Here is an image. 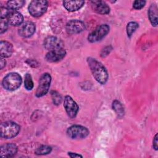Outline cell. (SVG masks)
<instances>
[{
  "label": "cell",
  "mask_w": 158,
  "mask_h": 158,
  "mask_svg": "<svg viewBox=\"0 0 158 158\" xmlns=\"http://www.w3.org/2000/svg\"><path fill=\"white\" fill-rule=\"evenodd\" d=\"M9 24L12 26L21 25L23 21V17L20 12L12 10L7 17Z\"/></svg>",
  "instance_id": "cell-15"
},
{
  "label": "cell",
  "mask_w": 158,
  "mask_h": 158,
  "mask_svg": "<svg viewBox=\"0 0 158 158\" xmlns=\"http://www.w3.org/2000/svg\"><path fill=\"white\" fill-rule=\"evenodd\" d=\"M94 11L100 14H107L110 12L109 6L102 1H92L90 2Z\"/></svg>",
  "instance_id": "cell-14"
},
{
  "label": "cell",
  "mask_w": 158,
  "mask_h": 158,
  "mask_svg": "<svg viewBox=\"0 0 158 158\" xmlns=\"http://www.w3.org/2000/svg\"><path fill=\"white\" fill-rule=\"evenodd\" d=\"M24 86L27 90H31L33 88V82L32 80L31 76L30 73H26L25 75Z\"/></svg>",
  "instance_id": "cell-23"
},
{
  "label": "cell",
  "mask_w": 158,
  "mask_h": 158,
  "mask_svg": "<svg viewBox=\"0 0 158 158\" xmlns=\"http://www.w3.org/2000/svg\"><path fill=\"white\" fill-rule=\"evenodd\" d=\"M139 25L137 22H130L127 25V33L128 37H131L133 33L136 31V30L138 28Z\"/></svg>",
  "instance_id": "cell-21"
},
{
  "label": "cell",
  "mask_w": 158,
  "mask_h": 158,
  "mask_svg": "<svg viewBox=\"0 0 158 158\" xmlns=\"http://www.w3.org/2000/svg\"><path fill=\"white\" fill-rule=\"evenodd\" d=\"M22 81V77L18 73L11 72L4 78L2 85L6 90L14 91L20 86Z\"/></svg>",
  "instance_id": "cell-2"
},
{
  "label": "cell",
  "mask_w": 158,
  "mask_h": 158,
  "mask_svg": "<svg viewBox=\"0 0 158 158\" xmlns=\"http://www.w3.org/2000/svg\"><path fill=\"white\" fill-rule=\"evenodd\" d=\"M64 107L69 117L72 118L76 117L79 107L77 102L70 96H65L64 98Z\"/></svg>",
  "instance_id": "cell-8"
},
{
  "label": "cell",
  "mask_w": 158,
  "mask_h": 158,
  "mask_svg": "<svg viewBox=\"0 0 158 158\" xmlns=\"http://www.w3.org/2000/svg\"><path fill=\"white\" fill-rule=\"evenodd\" d=\"M66 54L65 50L63 48H59L49 51L45 56V59L49 62H56L62 60Z\"/></svg>",
  "instance_id": "cell-10"
},
{
  "label": "cell",
  "mask_w": 158,
  "mask_h": 158,
  "mask_svg": "<svg viewBox=\"0 0 158 158\" xmlns=\"http://www.w3.org/2000/svg\"><path fill=\"white\" fill-rule=\"evenodd\" d=\"M85 4L84 1H64V7L69 12H74L81 9Z\"/></svg>",
  "instance_id": "cell-17"
},
{
  "label": "cell",
  "mask_w": 158,
  "mask_h": 158,
  "mask_svg": "<svg viewBox=\"0 0 158 158\" xmlns=\"http://www.w3.org/2000/svg\"><path fill=\"white\" fill-rule=\"evenodd\" d=\"M24 4L25 1L23 0L9 1L7 2V7L10 10H15L21 8Z\"/></svg>",
  "instance_id": "cell-19"
},
{
  "label": "cell",
  "mask_w": 158,
  "mask_h": 158,
  "mask_svg": "<svg viewBox=\"0 0 158 158\" xmlns=\"http://www.w3.org/2000/svg\"><path fill=\"white\" fill-rule=\"evenodd\" d=\"M148 17L151 24L155 27L157 25V6L152 4L148 10Z\"/></svg>",
  "instance_id": "cell-18"
},
{
  "label": "cell",
  "mask_w": 158,
  "mask_h": 158,
  "mask_svg": "<svg viewBox=\"0 0 158 158\" xmlns=\"http://www.w3.org/2000/svg\"><path fill=\"white\" fill-rule=\"evenodd\" d=\"M109 26L107 24H102L97 27L88 36V40L90 43H95L102 40L109 32Z\"/></svg>",
  "instance_id": "cell-6"
},
{
  "label": "cell",
  "mask_w": 158,
  "mask_h": 158,
  "mask_svg": "<svg viewBox=\"0 0 158 158\" xmlns=\"http://www.w3.org/2000/svg\"><path fill=\"white\" fill-rule=\"evenodd\" d=\"M51 97H52L53 103L57 106L59 105L61 103L62 99L59 93L56 91H52L51 92Z\"/></svg>",
  "instance_id": "cell-24"
},
{
  "label": "cell",
  "mask_w": 158,
  "mask_h": 158,
  "mask_svg": "<svg viewBox=\"0 0 158 158\" xmlns=\"http://www.w3.org/2000/svg\"><path fill=\"white\" fill-rule=\"evenodd\" d=\"M0 156L3 157H10L17 152V146L14 143H6L1 146Z\"/></svg>",
  "instance_id": "cell-13"
},
{
  "label": "cell",
  "mask_w": 158,
  "mask_h": 158,
  "mask_svg": "<svg viewBox=\"0 0 158 158\" xmlns=\"http://www.w3.org/2000/svg\"><path fill=\"white\" fill-rule=\"evenodd\" d=\"M1 11V19H7L10 12L12 11L7 7H1L0 8Z\"/></svg>",
  "instance_id": "cell-26"
},
{
  "label": "cell",
  "mask_w": 158,
  "mask_h": 158,
  "mask_svg": "<svg viewBox=\"0 0 158 158\" xmlns=\"http://www.w3.org/2000/svg\"><path fill=\"white\" fill-rule=\"evenodd\" d=\"M48 2L45 0H34L28 6V12L34 17H38L44 14L48 8Z\"/></svg>",
  "instance_id": "cell-4"
},
{
  "label": "cell",
  "mask_w": 158,
  "mask_h": 158,
  "mask_svg": "<svg viewBox=\"0 0 158 158\" xmlns=\"http://www.w3.org/2000/svg\"><path fill=\"white\" fill-rule=\"evenodd\" d=\"M35 25L31 22L23 23L19 28V35L24 38H28L32 36L35 31Z\"/></svg>",
  "instance_id": "cell-11"
},
{
  "label": "cell",
  "mask_w": 158,
  "mask_h": 158,
  "mask_svg": "<svg viewBox=\"0 0 158 158\" xmlns=\"http://www.w3.org/2000/svg\"><path fill=\"white\" fill-rule=\"evenodd\" d=\"M87 62L93 76L101 85L105 84L109 78L108 72L101 62L94 58L88 57Z\"/></svg>",
  "instance_id": "cell-1"
},
{
  "label": "cell",
  "mask_w": 158,
  "mask_h": 158,
  "mask_svg": "<svg viewBox=\"0 0 158 158\" xmlns=\"http://www.w3.org/2000/svg\"><path fill=\"white\" fill-rule=\"evenodd\" d=\"M85 29V23L79 20H71L65 25V30L70 35L77 34L82 32Z\"/></svg>",
  "instance_id": "cell-9"
},
{
  "label": "cell",
  "mask_w": 158,
  "mask_h": 158,
  "mask_svg": "<svg viewBox=\"0 0 158 158\" xmlns=\"http://www.w3.org/2000/svg\"><path fill=\"white\" fill-rule=\"evenodd\" d=\"M110 46H107V47H106L104 49H103V50L102 51V52H101V56L102 57H105V56H106L107 55H108V54H109L110 51L111 49H112V48L110 49Z\"/></svg>",
  "instance_id": "cell-28"
},
{
  "label": "cell",
  "mask_w": 158,
  "mask_h": 158,
  "mask_svg": "<svg viewBox=\"0 0 158 158\" xmlns=\"http://www.w3.org/2000/svg\"><path fill=\"white\" fill-rule=\"evenodd\" d=\"M52 151L51 146L47 145H42L38 148L35 151V154L37 155H46L49 154Z\"/></svg>",
  "instance_id": "cell-22"
},
{
  "label": "cell",
  "mask_w": 158,
  "mask_h": 158,
  "mask_svg": "<svg viewBox=\"0 0 158 158\" xmlns=\"http://www.w3.org/2000/svg\"><path fill=\"white\" fill-rule=\"evenodd\" d=\"M6 60H5V59H4L2 57H1V60H0V65H1V69H2L4 67H5V65H6Z\"/></svg>",
  "instance_id": "cell-31"
},
{
  "label": "cell",
  "mask_w": 158,
  "mask_h": 158,
  "mask_svg": "<svg viewBox=\"0 0 158 158\" xmlns=\"http://www.w3.org/2000/svg\"><path fill=\"white\" fill-rule=\"evenodd\" d=\"M146 4V1H135L133 3V7L135 9H142L144 5Z\"/></svg>",
  "instance_id": "cell-27"
},
{
  "label": "cell",
  "mask_w": 158,
  "mask_h": 158,
  "mask_svg": "<svg viewBox=\"0 0 158 158\" xmlns=\"http://www.w3.org/2000/svg\"><path fill=\"white\" fill-rule=\"evenodd\" d=\"M89 130L85 127L74 125L70 127L67 130V136L71 139H83L89 135Z\"/></svg>",
  "instance_id": "cell-7"
},
{
  "label": "cell",
  "mask_w": 158,
  "mask_h": 158,
  "mask_svg": "<svg viewBox=\"0 0 158 158\" xmlns=\"http://www.w3.org/2000/svg\"><path fill=\"white\" fill-rule=\"evenodd\" d=\"M1 136L6 139H10L16 136L20 131V127L15 122L7 121L2 122L0 126Z\"/></svg>",
  "instance_id": "cell-3"
},
{
  "label": "cell",
  "mask_w": 158,
  "mask_h": 158,
  "mask_svg": "<svg viewBox=\"0 0 158 158\" xmlns=\"http://www.w3.org/2000/svg\"><path fill=\"white\" fill-rule=\"evenodd\" d=\"M44 47L49 51L61 48L63 46V42L56 36H48L44 41Z\"/></svg>",
  "instance_id": "cell-12"
},
{
  "label": "cell",
  "mask_w": 158,
  "mask_h": 158,
  "mask_svg": "<svg viewBox=\"0 0 158 158\" xmlns=\"http://www.w3.org/2000/svg\"><path fill=\"white\" fill-rule=\"evenodd\" d=\"M13 52L12 44L7 41H1L0 43V54L1 57H9Z\"/></svg>",
  "instance_id": "cell-16"
},
{
  "label": "cell",
  "mask_w": 158,
  "mask_h": 158,
  "mask_svg": "<svg viewBox=\"0 0 158 158\" xmlns=\"http://www.w3.org/2000/svg\"><path fill=\"white\" fill-rule=\"evenodd\" d=\"M157 143H158V141H157V134H156L154 138V139H153V148L155 150H157Z\"/></svg>",
  "instance_id": "cell-29"
},
{
  "label": "cell",
  "mask_w": 158,
  "mask_h": 158,
  "mask_svg": "<svg viewBox=\"0 0 158 158\" xmlns=\"http://www.w3.org/2000/svg\"><path fill=\"white\" fill-rule=\"evenodd\" d=\"M8 21L7 19H1L0 22V33L1 34H2L4 32H5L7 28H8Z\"/></svg>",
  "instance_id": "cell-25"
},
{
  "label": "cell",
  "mask_w": 158,
  "mask_h": 158,
  "mask_svg": "<svg viewBox=\"0 0 158 158\" xmlns=\"http://www.w3.org/2000/svg\"><path fill=\"white\" fill-rule=\"evenodd\" d=\"M51 81V77L48 73H43L39 80V84L36 89L35 95L40 98L44 96L49 91Z\"/></svg>",
  "instance_id": "cell-5"
},
{
  "label": "cell",
  "mask_w": 158,
  "mask_h": 158,
  "mask_svg": "<svg viewBox=\"0 0 158 158\" xmlns=\"http://www.w3.org/2000/svg\"><path fill=\"white\" fill-rule=\"evenodd\" d=\"M112 109L114 110L118 117H122L124 115V108L120 101L117 100L114 101L112 102Z\"/></svg>",
  "instance_id": "cell-20"
},
{
  "label": "cell",
  "mask_w": 158,
  "mask_h": 158,
  "mask_svg": "<svg viewBox=\"0 0 158 158\" xmlns=\"http://www.w3.org/2000/svg\"><path fill=\"white\" fill-rule=\"evenodd\" d=\"M68 155L72 157V158H75V157H83V156L79 154H77V153H75V152H68Z\"/></svg>",
  "instance_id": "cell-30"
}]
</instances>
